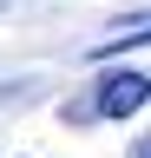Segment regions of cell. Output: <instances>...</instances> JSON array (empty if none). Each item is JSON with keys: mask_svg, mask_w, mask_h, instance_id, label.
<instances>
[{"mask_svg": "<svg viewBox=\"0 0 151 158\" xmlns=\"http://www.w3.org/2000/svg\"><path fill=\"white\" fill-rule=\"evenodd\" d=\"M151 106V73H99V86H92L85 106H72V118H85V112H99V118H131V112H145Z\"/></svg>", "mask_w": 151, "mask_h": 158, "instance_id": "1", "label": "cell"}, {"mask_svg": "<svg viewBox=\"0 0 151 158\" xmlns=\"http://www.w3.org/2000/svg\"><path fill=\"white\" fill-rule=\"evenodd\" d=\"M151 40V13H131V20H118L99 46H92V59H112V53H125V46H145Z\"/></svg>", "mask_w": 151, "mask_h": 158, "instance_id": "2", "label": "cell"}]
</instances>
